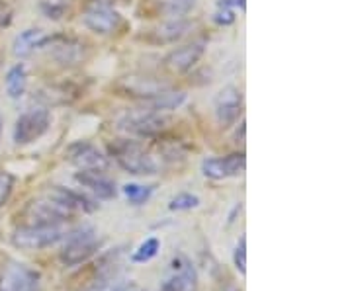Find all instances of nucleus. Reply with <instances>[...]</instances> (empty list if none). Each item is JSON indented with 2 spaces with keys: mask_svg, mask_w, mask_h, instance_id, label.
I'll list each match as a JSON object with an SVG mask.
<instances>
[{
  "mask_svg": "<svg viewBox=\"0 0 352 291\" xmlns=\"http://www.w3.org/2000/svg\"><path fill=\"white\" fill-rule=\"evenodd\" d=\"M82 22L90 32L108 36L118 32L122 25V16L116 12V8H106V6H88L87 12L82 16Z\"/></svg>",
  "mask_w": 352,
  "mask_h": 291,
  "instance_id": "f8f14e48",
  "label": "nucleus"
},
{
  "mask_svg": "<svg viewBox=\"0 0 352 291\" xmlns=\"http://www.w3.org/2000/svg\"><path fill=\"white\" fill-rule=\"evenodd\" d=\"M217 6L226 10H233V8L245 10V0H217Z\"/></svg>",
  "mask_w": 352,
  "mask_h": 291,
  "instance_id": "7c9ffc66",
  "label": "nucleus"
},
{
  "mask_svg": "<svg viewBox=\"0 0 352 291\" xmlns=\"http://www.w3.org/2000/svg\"><path fill=\"white\" fill-rule=\"evenodd\" d=\"M124 194L131 205H143L149 202L153 194V186H141V184H126Z\"/></svg>",
  "mask_w": 352,
  "mask_h": 291,
  "instance_id": "5701e85b",
  "label": "nucleus"
},
{
  "mask_svg": "<svg viewBox=\"0 0 352 291\" xmlns=\"http://www.w3.org/2000/svg\"><path fill=\"white\" fill-rule=\"evenodd\" d=\"M188 25V20H184V18H175V20L166 22V24H163L161 27H157V30L153 32V38H155V41H159V43H173V41L180 39L186 34Z\"/></svg>",
  "mask_w": 352,
  "mask_h": 291,
  "instance_id": "aec40b11",
  "label": "nucleus"
},
{
  "mask_svg": "<svg viewBox=\"0 0 352 291\" xmlns=\"http://www.w3.org/2000/svg\"><path fill=\"white\" fill-rule=\"evenodd\" d=\"M41 10L51 20H59L69 10V0H41Z\"/></svg>",
  "mask_w": 352,
  "mask_h": 291,
  "instance_id": "a878e982",
  "label": "nucleus"
},
{
  "mask_svg": "<svg viewBox=\"0 0 352 291\" xmlns=\"http://www.w3.org/2000/svg\"><path fill=\"white\" fill-rule=\"evenodd\" d=\"M102 248V239L92 227H80L69 231L65 237L63 251L59 253V260L65 266L73 268L88 262Z\"/></svg>",
  "mask_w": 352,
  "mask_h": 291,
  "instance_id": "f03ea898",
  "label": "nucleus"
},
{
  "mask_svg": "<svg viewBox=\"0 0 352 291\" xmlns=\"http://www.w3.org/2000/svg\"><path fill=\"white\" fill-rule=\"evenodd\" d=\"M161 251V241L157 239V237H149V239H145V241L139 244L138 248L131 253V262H135V264H145V262H149L153 260L157 254Z\"/></svg>",
  "mask_w": 352,
  "mask_h": 291,
  "instance_id": "4be33fe9",
  "label": "nucleus"
},
{
  "mask_svg": "<svg viewBox=\"0 0 352 291\" xmlns=\"http://www.w3.org/2000/svg\"><path fill=\"white\" fill-rule=\"evenodd\" d=\"M131 290V281L120 274L113 276H106V278H98L88 290L85 291H129Z\"/></svg>",
  "mask_w": 352,
  "mask_h": 291,
  "instance_id": "412c9836",
  "label": "nucleus"
},
{
  "mask_svg": "<svg viewBox=\"0 0 352 291\" xmlns=\"http://www.w3.org/2000/svg\"><path fill=\"white\" fill-rule=\"evenodd\" d=\"M69 229L61 225H20L14 231L12 244L20 251H41L65 241Z\"/></svg>",
  "mask_w": 352,
  "mask_h": 291,
  "instance_id": "7ed1b4c3",
  "label": "nucleus"
},
{
  "mask_svg": "<svg viewBox=\"0 0 352 291\" xmlns=\"http://www.w3.org/2000/svg\"><path fill=\"white\" fill-rule=\"evenodd\" d=\"M0 135H2V121H0Z\"/></svg>",
  "mask_w": 352,
  "mask_h": 291,
  "instance_id": "72a5a7b5",
  "label": "nucleus"
},
{
  "mask_svg": "<svg viewBox=\"0 0 352 291\" xmlns=\"http://www.w3.org/2000/svg\"><path fill=\"white\" fill-rule=\"evenodd\" d=\"M75 216L65 203L55 200L53 196L45 194L43 198L32 200L22 211L24 225H61L67 219Z\"/></svg>",
  "mask_w": 352,
  "mask_h": 291,
  "instance_id": "20e7f679",
  "label": "nucleus"
},
{
  "mask_svg": "<svg viewBox=\"0 0 352 291\" xmlns=\"http://www.w3.org/2000/svg\"><path fill=\"white\" fill-rule=\"evenodd\" d=\"M219 291H241L239 288H235V286H226V288H221Z\"/></svg>",
  "mask_w": 352,
  "mask_h": 291,
  "instance_id": "473e14b6",
  "label": "nucleus"
},
{
  "mask_svg": "<svg viewBox=\"0 0 352 291\" xmlns=\"http://www.w3.org/2000/svg\"><path fill=\"white\" fill-rule=\"evenodd\" d=\"M161 291H198V272L184 254L170 262V274L161 286Z\"/></svg>",
  "mask_w": 352,
  "mask_h": 291,
  "instance_id": "6e6552de",
  "label": "nucleus"
},
{
  "mask_svg": "<svg viewBox=\"0 0 352 291\" xmlns=\"http://www.w3.org/2000/svg\"><path fill=\"white\" fill-rule=\"evenodd\" d=\"M233 264L239 270L241 276L247 274V237H241L237 242L235 253H233Z\"/></svg>",
  "mask_w": 352,
  "mask_h": 291,
  "instance_id": "bb28decb",
  "label": "nucleus"
},
{
  "mask_svg": "<svg viewBox=\"0 0 352 291\" xmlns=\"http://www.w3.org/2000/svg\"><path fill=\"white\" fill-rule=\"evenodd\" d=\"M51 57L61 67H75L87 59V45L73 38L50 39Z\"/></svg>",
  "mask_w": 352,
  "mask_h": 291,
  "instance_id": "ddd939ff",
  "label": "nucleus"
},
{
  "mask_svg": "<svg viewBox=\"0 0 352 291\" xmlns=\"http://www.w3.org/2000/svg\"><path fill=\"white\" fill-rule=\"evenodd\" d=\"M67 161L71 165H75L78 170H98V172H104L110 166L108 156L98 147H94L92 143H87V141L73 143L67 149Z\"/></svg>",
  "mask_w": 352,
  "mask_h": 291,
  "instance_id": "9d476101",
  "label": "nucleus"
},
{
  "mask_svg": "<svg viewBox=\"0 0 352 291\" xmlns=\"http://www.w3.org/2000/svg\"><path fill=\"white\" fill-rule=\"evenodd\" d=\"M51 126V115L47 110H30L16 119L14 126V143L16 145H30L47 133Z\"/></svg>",
  "mask_w": 352,
  "mask_h": 291,
  "instance_id": "0eeeda50",
  "label": "nucleus"
},
{
  "mask_svg": "<svg viewBox=\"0 0 352 291\" xmlns=\"http://www.w3.org/2000/svg\"><path fill=\"white\" fill-rule=\"evenodd\" d=\"M184 102H186L184 92L163 89L151 94L149 98H143V108L155 112H170V110H178Z\"/></svg>",
  "mask_w": 352,
  "mask_h": 291,
  "instance_id": "a211bd4d",
  "label": "nucleus"
},
{
  "mask_svg": "<svg viewBox=\"0 0 352 291\" xmlns=\"http://www.w3.org/2000/svg\"><path fill=\"white\" fill-rule=\"evenodd\" d=\"M50 196H53L55 200H59L61 203H65L73 213H92L98 205L92 202L90 198H87L85 194H78L75 190H69V188H63V186H55L47 191Z\"/></svg>",
  "mask_w": 352,
  "mask_h": 291,
  "instance_id": "f3484780",
  "label": "nucleus"
},
{
  "mask_svg": "<svg viewBox=\"0 0 352 291\" xmlns=\"http://www.w3.org/2000/svg\"><path fill=\"white\" fill-rule=\"evenodd\" d=\"M110 154L126 172L135 174V176H151V174H157V170H159L155 156L149 151H145V147L139 145L138 141H113L110 145Z\"/></svg>",
  "mask_w": 352,
  "mask_h": 291,
  "instance_id": "f257e3e1",
  "label": "nucleus"
},
{
  "mask_svg": "<svg viewBox=\"0 0 352 291\" xmlns=\"http://www.w3.org/2000/svg\"><path fill=\"white\" fill-rule=\"evenodd\" d=\"M215 119L217 124L227 129V127L235 126L237 119L243 114V94L237 86H226L217 92L214 102Z\"/></svg>",
  "mask_w": 352,
  "mask_h": 291,
  "instance_id": "1a4fd4ad",
  "label": "nucleus"
},
{
  "mask_svg": "<svg viewBox=\"0 0 352 291\" xmlns=\"http://www.w3.org/2000/svg\"><path fill=\"white\" fill-rule=\"evenodd\" d=\"M247 166L245 152H231L227 156H214L206 159L201 163V172L206 178L212 180H227V178L239 176Z\"/></svg>",
  "mask_w": 352,
  "mask_h": 291,
  "instance_id": "9b49d317",
  "label": "nucleus"
},
{
  "mask_svg": "<svg viewBox=\"0 0 352 291\" xmlns=\"http://www.w3.org/2000/svg\"><path fill=\"white\" fill-rule=\"evenodd\" d=\"M14 190V176L10 172H0V207L8 202Z\"/></svg>",
  "mask_w": 352,
  "mask_h": 291,
  "instance_id": "cd10ccee",
  "label": "nucleus"
},
{
  "mask_svg": "<svg viewBox=\"0 0 352 291\" xmlns=\"http://www.w3.org/2000/svg\"><path fill=\"white\" fill-rule=\"evenodd\" d=\"M196 0H163V10L173 18H182L194 8Z\"/></svg>",
  "mask_w": 352,
  "mask_h": 291,
  "instance_id": "b1692460",
  "label": "nucleus"
},
{
  "mask_svg": "<svg viewBox=\"0 0 352 291\" xmlns=\"http://www.w3.org/2000/svg\"><path fill=\"white\" fill-rule=\"evenodd\" d=\"M50 36L39 30V27H30V30H24L20 32L16 38H14L12 43V53L14 57L18 59H24V57H30L32 53H36L41 47H45L50 43Z\"/></svg>",
  "mask_w": 352,
  "mask_h": 291,
  "instance_id": "dca6fc26",
  "label": "nucleus"
},
{
  "mask_svg": "<svg viewBox=\"0 0 352 291\" xmlns=\"http://www.w3.org/2000/svg\"><path fill=\"white\" fill-rule=\"evenodd\" d=\"M10 22H12V10L4 2H0V30L6 27Z\"/></svg>",
  "mask_w": 352,
  "mask_h": 291,
  "instance_id": "c756f323",
  "label": "nucleus"
},
{
  "mask_svg": "<svg viewBox=\"0 0 352 291\" xmlns=\"http://www.w3.org/2000/svg\"><path fill=\"white\" fill-rule=\"evenodd\" d=\"M75 180L82 188H87L90 194H94L98 200H113L116 198V184L98 170H80L75 174Z\"/></svg>",
  "mask_w": 352,
  "mask_h": 291,
  "instance_id": "2eb2a0df",
  "label": "nucleus"
},
{
  "mask_svg": "<svg viewBox=\"0 0 352 291\" xmlns=\"http://www.w3.org/2000/svg\"><path fill=\"white\" fill-rule=\"evenodd\" d=\"M127 0H88V6H106V8H113L118 4H126Z\"/></svg>",
  "mask_w": 352,
  "mask_h": 291,
  "instance_id": "2f4dec72",
  "label": "nucleus"
},
{
  "mask_svg": "<svg viewBox=\"0 0 352 291\" xmlns=\"http://www.w3.org/2000/svg\"><path fill=\"white\" fill-rule=\"evenodd\" d=\"M41 276L34 268L10 260L0 268V291H39Z\"/></svg>",
  "mask_w": 352,
  "mask_h": 291,
  "instance_id": "423d86ee",
  "label": "nucleus"
},
{
  "mask_svg": "<svg viewBox=\"0 0 352 291\" xmlns=\"http://www.w3.org/2000/svg\"><path fill=\"white\" fill-rule=\"evenodd\" d=\"M198 205H200V198L194 194H178L168 203L173 211H190V209H196Z\"/></svg>",
  "mask_w": 352,
  "mask_h": 291,
  "instance_id": "393cba45",
  "label": "nucleus"
},
{
  "mask_svg": "<svg viewBox=\"0 0 352 291\" xmlns=\"http://www.w3.org/2000/svg\"><path fill=\"white\" fill-rule=\"evenodd\" d=\"M204 43H188L182 45L178 49L170 51L164 59V67L173 73H188L192 67L200 63V59L204 57Z\"/></svg>",
  "mask_w": 352,
  "mask_h": 291,
  "instance_id": "4468645a",
  "label": "nucleus"
},
{
  "mask_svg": "<svg viewBox=\"0 0 352 291\" xmlns=\"http://www.w3.org/2000/svg\"><path fill=\"white\" fill-rule=\"evenodd\" d=\"M168 124H170V117L164 115V112H155V110H147V108L131 110L122 115L118 121L120 129L133 137H155Z\"/></svg>",
  "mask_w": 352,
  "mask_h": 291,
  "instance_id": "39448f33",
  "label": "nucleus"
},
{
  "mask_svg": "<svg viewBox=\"0 0 352 291\" xmlns=\"http://www.w3.org/2000/svg\"><path fill=\"white\" fill-rule=\"evenodd\" d=\"M215 22L219 25H229L235 22V12L233 10H226V8H219V12L215 14Z\"/></svg>",
  "mask_w": 352,
  "mask_h": 291,
  "instance_id": "c85d7f7f",
  "label": "nucleus"
},
{
  "mask_svg": "<svg viewBox=\"0 0 352 291\" xmlns=\"http://www.w3.org/2000/svg\"><path fill=\"white\" fill-rule=\"evenodd\" d=\"M6 94L12 98V100H20L24 96L25 86H28V71L22 63L14 65L12 69L6 73Z\"/></svg>",
  "mask_w": 352,
  "mask_h": 291,
  "instance_id": "6ab92c4d",
  "label": "nucleus"
}]
</instances>
